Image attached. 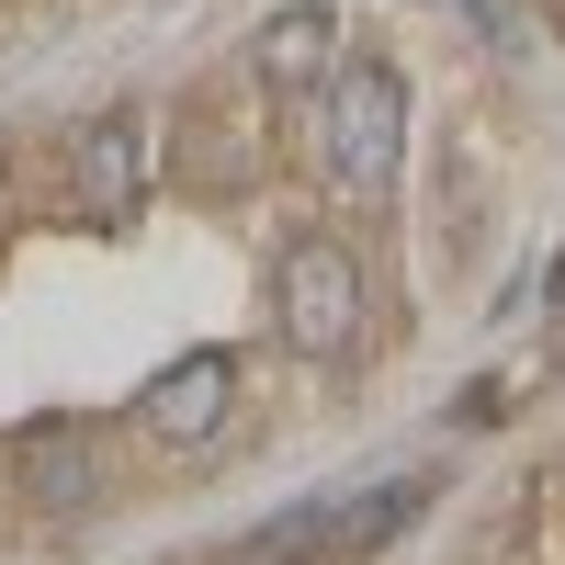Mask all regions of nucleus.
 Listing matches in <instances>:
<instances>
[{"label":"nucleus","mask_w":565,"mask_h":565,"mask_svg":"<svg viewBox=\"0 0 565 565\" xmlns=\"http://www.w3.org/2000/svg\"><path fill=\"white\" fill-rule=\"evenodd\" d=\"M328 45H340V12H328V0H282V12L249 34V68H260L271 90H317Z\"/></svg>","instance_id":"obj_5"},{"label":"nucleus","mask_w":565,"mask_h":565,"mask_svg":"<svg viewBox=\"0 0 565 565\" xmlns=\"http://www.w3.org/2000/svg\"><path fill=\"white\" fill-rule=\"evenodd\" d=\"M418 509H430V476H385V487H362L351 509H328V554H373L385 532H407Z\"/></svg>","instance_id":"obj_6"},{"label":"nucleus","mask_w":565,"mask_h":565,"mask_svg":"<svg viewBox=\"0 0 565 565\" xmlns=\"http://www.w3.org/2000/svg\"><path fill=\"white\" fill-rule=\"evenodd\" d=\"M136 193H148V125H136V114H90L79 159H68V215L79 226H125Z\"/></svg>","instance_id":"obj_4"},{"label":"nucleus","mask_w":565,"mask_h":565,"mask_svg":"<svg viewBox=\"0 0 565 565\" xmlns=\"http://www.w3.org/2000/svg\"><path fill=\"white\" fill-rule=\"evenodd\" d=\"M271 317H282V340L317 351V362H340L362 340V260L340 238H282L271 260Z\"/></svg>","instance_id":"obj_2"},{"label":"nucleus","mask_w":565,"mask_h":565,"mask_svg":"<svg viewBox=\"0 0 565 565\" xmlns=\"http://www.w3.org/2000/svg\"><path fill=\"white\" fill-rule=\"evenodd\" d=\"M226 407H238V351H181L170 373H148V396H136V430L193 452L226 430Z\"/></svg>","instance_id":"obj_3"},{"label":"nucleus","mask_w":565,"mask_h":565,"mask_svg":"<svg viewBox=\"0 0 565 565\" xmlns=\"http://www.w3.org/2000/svg\"><path fill=\"white\" fill-rule=\"evenodd\" d=\"M317 148H328V170H340V193H396V170H407V79L396 68H373V57H351V68H328V103H317Z\"/></svg>","instance_id":"obj_1"},{"label":"nucleus","mask_w":565,"mask_h":565,"mask_svg":"<svg viewBox=\"0 0 565 565\" xmlns=\"http://www.w3.org/2000/svg\"><path fill=\"white\" fill-rule=\"evenodd\" d=\"M12 452H23V476H34L45 498H57V509H79V498H90V441L68 430V418H34V430H23Z\"/></svg>","instance_id":"obj_7"}]
</instances>
